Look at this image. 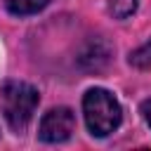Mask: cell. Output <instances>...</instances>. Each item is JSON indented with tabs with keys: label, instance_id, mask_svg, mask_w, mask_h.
<instances>
[{
	"label": "cell",
	"instance_id": "277c9868",
	"mask_svg": "<svg viewBox=\"0 0 151 151\" xmlns=\"http://www.w3.org/2000/svg\"><path fill=\"white\" fill-rule=\"evenodd\" d=\"M7 12L14 14V17H28V14H35L40 9L47 7L50 0H2Z\"/></svg>",
	"mask_w": 151,
	"mask_h": 151
},
{
	"label": "cell",
	"instance_id": "5b68a950",
	"mask_svg": "<svg viewBox=\"0 0 151 151\" xmlns=\"http://www.w3.org/2000/svg\"><path fill=\"white\" fill-rule=\"evenodd\" d=\"M130 64L137 68H151V40L137 47L134 52H130Z\"/></svg>",
	"mask_w": 151,
	"mask_h": 151
},
{
	"label": "cell",
	"instance_id": "6da1fadb",
	"mask_svg": "<svg viewBox=\"0 0 151 151\" xmlns=\"http://www.w3.org/2000/svg\"><path fill=\"white\" fill-rule=\"evenodd\" d=\"M38 101H40L38 90L28 83L7 80L0 87V109H2V116H5L7 125L14 132H24L28 127Z\"/></svg>",
	"mask_w": 151,
	"mask_h": 151
},
{
	"label": "cell",
	"instance_id": "7a4b0ae2",
	"mask_svg": "<svg viewBox=\"0 0 151 151\" xmlns=\"http://www.w3.org/2000/svg\"><path fill=\"white\" fill-rule=\"evenodd\" d=\"M83 113H85L87 130L94 137H109L113 130H118V125L123 120V109H120L118 99L104 87H92L85 92Z\"/></svg>",
	"mask_w": 151,
	"mask_h": 151
},
{
	"label": "cell",
	"instance_id": "3957f363",
	"mask_svg": "<svg viewBox=\"0 0 151 151\" xmlns=\"http://www.w3.org/2000/svg\"><path fill=\"white\" fill-rule=\"evenodd\" d=\"M73 130H76L73 111L66 106H57L42 116L40 127H38V137L47 144H59V142H66L73 134Z\"/></svg>",
	"mask_w": 151,
	"mask_h": 151
},
{
	"label": "cell",
	"instance_id": "8992f818",
	"mask_svg": "<svg viewBox=\"0 0 151 151\" xmlns=\"http://www.w3.org/2000/svg\"><path fill=\"white\" fill-rule=\"evenodd\" d=\"M134 9H137V0H111L109 2V12L116 19H127Z\"/></svg>",
	"mask_w": 151,
	"mask_h": 151
},
{
	"label": "cell",
	"instance_id": "52a82bcc",
	"mask_svg": "<svg viewBox=\"0 0 151 151\" xmlns=\"http://www.w3.org/2000/svg\"><path fill=\"white\" fill-rule=\"evenodd\" d=\"M142 116H144V120H146V125L151 127V99H146V101L142 104Z\"/></svg>",
	"mask_w": 151,
	"mask_h": 151
}]
</instances>
